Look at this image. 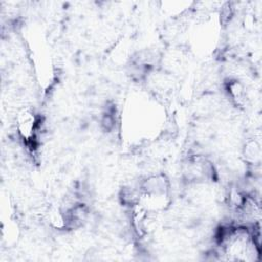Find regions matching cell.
I'll use <instances>...</instances> for the list:
<instances>
[{
  "label": "cell",
  "instance_id": "obj_1",
  "mask_svg": "<svg viewBox=\"0 0 262 262\" xmlns=\"http://www.w3.org/2000/svg\"><path fill=\"white\" fill-rule=\"evenodd\" d=\"M38 117L31 108H24L17 114L16 130L24 141L33 142L38 131Z\"/></svg>",
  "mask_w": 262,
  "mask_h": 262
},
{
  "label": "cell",
  "instance_id": "obj_2",
  "mask_svg": "<svg viewBox=\"0 0 262 262\" xmlns=\"http://www.w3.org/2000/svg\"><path fill=\"white\" fill-rule=\"evenodd\" d=\"M245 155L247 159L251 162L256 163L257 161H260V156H261L260 145L257 144L255 141H251L250 143L247 144L245 148Z\"/></svg>",
  "mask_w": 262,
  "mask_h": 262
}]
</instances>
